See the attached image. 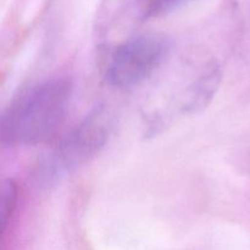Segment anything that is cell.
<instances>
[{"label": "cell", "mask_w": 250, "mask_h": 250, "mask_svg": "<svg viewBox=\"0 0 250 250\" xmlns=\"http://www.w3.org/2000/svg\"><path fill=\"white\" fill-rule=\"evenodd\" d=\"M142 16L148 17L160 16L177 9L186 4L188 0H133Z\"/></svg>", "instance_id": "obj_6"}, {"label": "cell", "mask_w": 250, "mask_h": 250, "mask_svg": "<svg viewBox=\"0 0 250 250\" xmlns=\"http://www.w3.org/2000/svg\"><path fill=\"white\" fill-rule=\"evenodd\" d=\"M19 189L17 185L11 178H6L1 183V204H0V224L1 233L6 231L7 225L11 221L17 208Z\"/></svg>", "instance_id": "obj_5"}, {"label": "cell", "mask_w": 250, "mask_h": 250, "mask_svg": "<svg viewBox=\"0 0 250 250\" xmlns=\"http://www.w3.org/2000/svg\"><path fill=\"white\" fill-rule=\"evenodd\" d=\"M114 127V115L104 104L93 107L84 119L55 144L39 165V177L51 183L92 160L106 146Z\"/></svg>", "instance_id": "obj_2"}, {"label": "cell", "mask_w": 250, "mask_h": 250, "mask_svg": "<svg viewBox=\"0 0 250 250\" xmlns=\"http://www.w3.org/2000/svg\"><path fill=\"white\" fill-rule=\"evenodd\" d=\"M234 12L242 33L250 44V0H234Z\"/></svg>", "instance_id": "obj_7"}, {"label": "cell", "mask_w": 250, "mask_h": 250, "mask_svg": "<svg viewBox=\"0 0 250 250\" xmlns=\"http://www.w3.org/2000/svg\"><path fill=\"white\" fill-rule=\"evenodd\" d=\"M171 41L160 33L131 37L115 46L105 67V80L116 89L143 84L163 67L171 54Z\"/></svg>", "instance_id": "obj_3"}, {"label": "cell", "mask_w": 250, "mask_h": 250, "mask_svg": "<svg viewBox=\"0 0 250 250\" xmlns=\"http://www.w3.org/2000/svg\"><path fill=\"white\" fill-rule=\"evenodd\" d=\"M221 83V70L215 60L208 61L200 67L194 80L190 81L181 97V111L197 114L204 110L216 94Z\"/></svg>", "instance_id": "obj_4"}, {"label": "cell", "mask_w": 250, "mask_h": 250, "mask_svg": "<svg viewBox=\"0 0 250 250\" xmlns=\"http://www.w3.org/2000/svg\"><path fill=\"white\" fill-rule=\"evenodd\" d=\"M72 88L67 78H51L20 93L0 117V142L31 146L49 141L65 121Z\"/></svg>", "instance_id": "obj_1"}]
</instances>
